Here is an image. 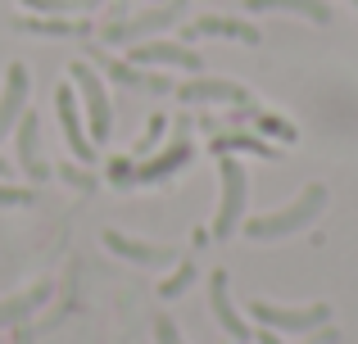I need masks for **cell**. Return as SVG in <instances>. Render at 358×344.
I'll use <instances>...</instances> for the list:
<instances>
[{
  "label": "cell",
  "mask_w": 358,
  "mask_h": 344,
  "mask_svg": "<svg viewBox=\"0 0 358 344\" xmlns=\"http://www.w3.org/2000/svg\"><path fill=\"white\" fill-rule=\"evenodd\" d=\"M327 209V186L322 181H308L299 190V200H290L286 209H272V213H259V218H245L241 231L250 240H286V236H299L308 231Z\"/></svg>",
  "instance_id": "obj_1"
},
{
  "label": "cell",
  "mask_w": 358,
  "mask_h": 344,
  "mask_svg": "<svg viewBox=\"0 0 358 344\" xmlns=\"http://www.w3.org/2000/svg\"><path fill=\"white\" fill-rule=\"evenodd\" d=\"M218 213H213V240H231L241 231L245 222V209H250V172H245V163L236 159V154H222L218 159Z\"/></svg>",
  "instance_id": "obj_2"
},
{
  "label": "cell",
  "mask_w": 358,
  "mask_h": 344,
  "mask_svg": "<svg viewBox=\"0 0 358 344\" xmlns=\"http://www.w3.org/2000/svg\"><path fill=\"white\" fill-rule=\"evenodd\" d=\"M69 82L82 100V118H87V136L96 145H105L114 136V105H109V87L100 77V68L91 63H69Z\"/></svg>",
  "instance_id": "obj_3"
},
{
  "label": "cell",
  "mask_w": 358,
  "mask_h": 344,
  "mask_svg": "<svg viewBox=\"0 0 358 344\" xmlns=\"http://www.w3.org/2000/svg\"><path fill=\"white\" fill-rule=\"evenodd\" d=\"M250 317L259 327L277 331V336H308V331L327 327L331 322V304H304V308H286V304H272V299H254L250 304Z\"/></svg>",
  "instance_id": "obj_4"
},
{
  "label": "cell",
  "mask_w": 358,
  "mask_h": 344,
  "mask_svg": "<svg viewBox=\"0 0 358 344\" xmlns=\"http://www.w3.org/2000/svg\"><path fill=\"white\" fill-rule=\"evenodd\" d=\"M186 14V0H173V5H159V9H145L136 18H114V23L100 27V41L105 45H136V41H150V36L168 32L177 18Z\"/></svg>",
  "instance_id": "obj_5"
},
{
  "label": "cell",
  "mask_w": 358,
  "mask_h": 344,
  "mask_svg": "<svg viewBox=\"0 0 358 344\" xmlns=\"http://www.w3.org/2000/svg\"><path fill=\"white\" fill-rule=\"evenodd\" d=\"M127 63L136 68H177V73H204V54L191 50L182 41H164V36H150V41L127 45Z\"/></svg>",
  "instance_id": "obj_6"
},
{
  "label": "cell",
  "mask_w": 358,
  "mask_h": 344,
  "mask_svg": "<svg viewBox=\"0 0 358 344\" xmlns=\"http://www.w3.org/2000/svg\"><path fill=\"white\" fill-rule=\"evenodd\" d=\"M55 114H59L64 150H69L78 163H96V141L87 136V118H82V109H78V91H73V82H59V91H55Z\"/></svg>",
  "instance_id": "obj_7"
},
{
  "label": "cell",
  "mask_w": 358,
  "mask_h": 344,
  "mask_svg": "<svg viewBox=\"0 0 358 344\" xmlns=\"http://www.w3.org/2000/svg\"><path fill=\"white\" fill-rule=\"evenodd\" d=\"M191 159H195L191 136L177 132V141H173V145H164L155 159H145V163H136V168H131V186H159V181H168L173 172H182Z\"/></svg>",
  "instance_id": "obj_8"
},
{
  "label": "cell",
  "mask_w": 358,
  "mask_h": 344,
  "mask_svg": "<svg viewBox=\"0 0 358 344\" xmlns=\"http://www.w3.org/2000/svg\"><path fill=\"white\" fill-rule=\"evenodd\" d=\"M173 96L182 105H250V91L241 82H227V77H191L182 87H173Z\"/></svg>",
  "instance_id": "obj_9"
},
{
  "label": "cell",
  "mask_w": 358,
  "mask_h": 344,
  "mask_svg": "<svg viewBox=\"0 0 358 344\" xmlns=\"http://www.w3.org/2000/svg\"><path fill=\"white\" fill-rule=\"evenodd\" d=\"M209 313H213V322H218L231 340H254L245 313L231 304V276L222 272V267H213V272H209Z\"/></svg>",
  "instance_id": "obj_10"
},
{
  "label": "cell",
  "mask_w": 358,
  "mask_h": 344,
  "mask_svg": "<svg viewBox=\"0 0 358 344\" xmlns=\"http://www.w3.org/2000/svg\"><path fill=\"white\" fill-rule=\"evenodd\" d=\"M27 91H32L27 63H9L5 68V87H0V136H9L18 127V118L27 114Z\"/></svg>",
  "instance_id": "obj_11"
},
{
  "label": "cell",
  "mask_w": 358,
  "mask_h": 344,
  "mask_svg": "<svg viewBox=\"0 0 358 344\" xmlns=\"http://www.w3.org/2000/svg\"><path fill=\"white\" fill-rule=\"evenodd\" d=\"M105 249H109V254H118V258H127V263H136V267H173L177 263V249L173 245L131 240V236H122V231H114V227L105 231Z\"/></svg>",
  "instance_id": "obj_12"
},
{
  "label": "cell",
  "mask_w": 358,
  "mask_h": 344,
  "mask_svg": "<svg viewBox=\"0 0 358 344\" xmlns=\"http://www.w3.org/2000/svg\"><path fill=\"white\" fill-rule=\"evenodd\" d=\"M100 77H109L114 87H127V91H150V96H168V91H173V82H168L164 73L136 68V63L109 59V54H100Z\"/></svg>",
  "instance_id": "obj_13"
},
{
  "label": "cell",
  "mask_w": 358,
  "mask_h": 344,
  "mask_svg": "<svg viewBox=\"0 0 358 344\" xmlns=\"http://www.w3.org/2000/svg\"><path fill=\"white\" fill-rule=\"evenodd\" d=\"M18 168L27 172V181H45V177H55V168L45 163V154H41V118L27 109L23 118H18Z\"/></svg>",
  "instance_id": "obj_14"
},
{
  "label": "cell",
  "mask_w": 358,
  "mask_h": 344,
  "mask_svg": "<svg viewBox=\"0 0 358 344\" xmlns=\"http://www.w3.org/2000/svg\"><path fill=\"white\" fill-rule=\"evenodd\" d=\"M186 36H227V41H245V45H259L263 32L250 23V18H227V14H204L186 23Z\"/></svg>",
  "instance_id": "obj_15"
},
{
  "label": "cell",
  "mask_w": 358,
  "mask_h": 344,
  "mask_svg": "<svg viewBox=\"0 0 358 344\" xmlns=\"http://www.w3.org/2000/svg\"><path fill=\"white\" fill-rule=\"evenodd\" d=\"M50 294H55V281H50V276H41L32 290L14 294V299H0V327H18V322H27L45 299H50Z\"/></svg>",
  "instance_id": "obj_16"
},
{
  "label": "cell",
  "mask_w": 358,
  "mask_h": 344,
  "mask_svg": "<svg viewBox=\"0 0 358 344\" xmlns=\"http://www.w3.org/2000/svg\"><path fill=\"white\" fill-rule=\"evenodd\" d=\"M213 150L218 154H236V150H245V154H259V159H281V150L277 145H268L259 132H231V127H218L213 132Z\"/></svg>",
  "instance_id": "obj_17"
},
{
  "label": "cell",
  "mask_w": 358,
  "mask_h": 344,
  "mask_svg": "<svg viewBox=\"0 0 358 344\" xmlns=\"http://www.w3.org/2000/svg\"><path fill=\"white\" fill-rule=\"evenodd\" d=\"M14 32H32V36H91L96 23H91V18H14Z\"/></svg>",
  "instance_id": "obj_18"
},
{
  "label": "cell",
  "mask_w": 358,
  "mask_h": 344,
  "mask_svg": "<svg viewBox=\"0 0 358 344\" xmlns=\"http://www.w3.org/2000/svg\"><path fill=\"white\" fill-rule=\"evenodd\" d=\"M250 14H272V9H286V14H299L308 23H331V5L327 0H245Z\"/></svg>",
  "instance_id": "obj_19"
},
{
  "label": "cell",
  "mask_w": 358,
  "mask_h": 344,
  "mask_svg": "<svg viewBox=\"0 0 358 344\" xmlns=\"http://www.w3.org/2000/svg\"><path fill=\"white\" fill-rule=\"evenodd\" d=\"M236 114L245 118V123H254V132H259V136H272V141H286V145L299 141V132L290 127V118H277V114L254 109V105H236Z\"/></svg>",
  "instance_id": "obj_20"
},
{
  "label": "cell",
  "mask_w": 358,
  "mask_h": 344,
  "mask_svg": "<svg viewBox=\"0 0 358 344\" xmlns=\"http://www.w3.org/2000/svg\"><path fill=\"white\" fill-rule=\"evenodd\" d=\"M195 276H200V267H195V263H177L173 276L159 281V299H182V294L195 285Z\"/></svg>",
  "instance_id": "obj_21"
},
{
  "label": "cell",
  "mask_w": 358,
  "mask_h": 344,
  "mask_svg": "<svg viewBox=\"0 0 358 344\" xmlns=\"http://www.w3.org/2000/svg\"><path fill=\"white\" fill-rule=\"evenodd\" d=\"M55 172L64 177V186H73V190H82V195H91V190L100 186V181H96V172H91V163H78V159H64Z\"/></svg>",
  "instance_id": "obj_22"
},
{
  "label": "cell",
  "mask_w": 358,
  "mask_h": 344,
  "mask_svg": "<svg viewBox=\"0 0 358 344\" xmlns=\"http://www.w3.org/2000/svg\"><path fill=\"white\" fill-rule=\"evenodd\" d=\"M23 5L36 9V14H87L100 0H23Z\"/></svg>",
  "instance_id": "obj_23"
},
{
  "label": "cell",
  "mask_w": 358,
  "mask_h": 344,
  "mask_svg": "<svg viewBox=\"0 0 358 344\" xmlns=\"http://www.w3.org/2000/svg\"><path fill=\"white\" fill-rule=\"evenodd\" d=\"M164 132H168V118H164V114H155V118L145 123V136H141V141L131 145V154H136V159H145V154L155 150L159 141H164Z\"/></svg>",
  "instance_id": "obj_24"
},
{
  "label": "cell",
  "mask_w": 358,
  "mask_h": 344,
  "mask_svg": "<svg viewBox=\"0 0 358 344\" xmlns=\"http://www.w3.org/2000/svg\"><path fill=\"white\" fill-rule=\"evenodd\" d=\"M32 204V190L27 186H14V181H5L0 177V209H27Z\"/></svg>",
  "instance_id": "obj_25"
},
{
  "label": "cell",
  "mask_w": 358,
  "mask_h": 344,
  "mask_svg": "<svg viewBox=\"0 0 358 344\" xmlns=\"http://www.w3.org/2000/svg\"><path fill=\"white\" fill-rule=\"evenodd\" d=\"M155 344H186V336L177 331V322L168 317V313H159V317H155Z\"/></svg>",
  "instance_id": "obj_26"
},
{
  "label": "cell",
  "mask_w": 358,
  "mask_h": 344,
  "mask_svg": "<svg viewBox=\"0 0 358 344\" xmlns=\"http://www.w3.org/2000/svg\"><path fill=\"white\" fill-rule=\"evenodd\" d=\"M131 168H136V163H131V159H109V181H114V186H131Z\"/></svg>",
  "instance_id": "obj_27"
},
{
  "label": "cell",
  "mask_w": 358,
  "mask_h": 344,
  "mask_svg": "<svg viewBox=\"0 0 358 344\" xmlns=\"http://www.w3.org/2000/svg\"><path fill=\"white\" fill-rule=\"evenodd\" d=\"M336 340H341V331H336V327H331V322H327V327H317V331H308V340H304V344H336Z\"/></svg>",
  "instance_id": "obj_28"
},
{
  "label": "cell",
  "mask_w": 358,
  "mask_h": 344,
  "mask_svg": "<svg viewBox=\"0 0 358 344\" xmlns=\"http://www.w3.org/2000/svg\"><path fill=\"white\" fill-rule=\"evenodd\" d=\"M254 340H259V344H281V336H277V331H268V327L254 331Z\"/></svg>",
  "instance_id": "obj_29"
},
{
  "label": "cell",
  "mask_w": 358,
  "mask_h": 344,
  "mask_svg": "<svg viewBox=\"0 0 358 344\" xmlns=\"http://www.w3.org/2000/svg\"><path fill=\"white\" fill-rule=\"evenodd\" d=\"M0 177H5V181L14 177V163H9V159H0Z\"/></svg>",
  "instance_id": "obj_30"
},
{
  "label": "cell",
  "mask_w": 358,
  "mask_h": 344,
  "mask_svg": "<svg viewBox=\"0 0 358 344\" xmlns=\"http://www.w3.org/2000/svg\"><path fill=\"white\" fill-rule=\"evenodd\" d=\"M350 5H354V9H358V0H350Z\"/></svg>",
  "instance_id": "obj_31"
}]
</instances>
